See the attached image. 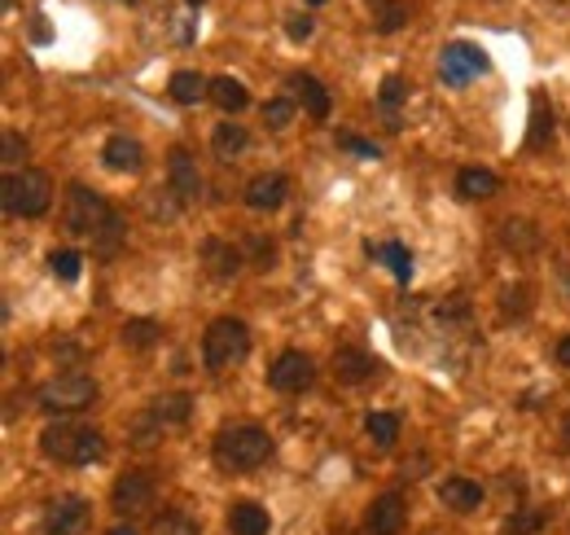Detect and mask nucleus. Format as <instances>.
Listing matches in <instances>:
<instances>
[{"label":"nucleus","mask_w":570,"mask_h":535,"mask_svg":"<svg viewBox=\"0 0 570 535\" xmlns=\"http://www.w3.org/2000/svg\"><path fill=\"white\" fill-rule=\"evenodd\" d=\"M211 452H215V465H219V469L246 474V469H259V465L272 456V435H268L263 426H250V421L224 426V430L215 435Z\"/></svg>","instance_id":"nucleus-1"},{"label":"nucleus","mask_w":570,"mask_h":535,"mask_svg":"<svg viewBox=\"0 0 570 535\" xmlns=\"http://www.w3.org/2000/svg\"><path fill=\"white\" fill-rule=\"evenodd\" d=\"M40 452L58 465H97L106 456V435L93 426H49L40 435Z\"/></svg>","instance_id":"nucleus-2"},{"label":"nucleus","mask_w":570,"mask_h":535,"mask_svg":"<svg viewBox=\"0 0 570 535\" xmlns=\"http://www.w3.org/2000/svg\"><path fill=\"white\" fill-rule=\"evenodd\" d=\"M0 202H5L10 215H23V219H40L49 206H54V185L45 171H5V185H0Z\"/></svg>","instance_id":"nucleus-3"},{"label":"nucleus","mask_w":570,"mask_h":535,"mask_svg":"<svg viewBox=\"0 0 570 535\" xmlns=\"http://www.w3.org/2000/svg\"><path fill=\"white\" fill-rule=\"evenodd\" d=\"M246 352H250V330H246V321L219 317V321L206 325V334H202V365H206L211 373H224L228 365H241Z\"/></svg>","instance_id":"nucleus-4"},{"label":"nucleus","mask_w":570,"mask_h":535,"mask_svg":"<svg viewBox=\"0 0 570 535\" xmlns=\"http://www.w3.org/2000/svg\"><path fill=\"white\" fill-rule=\"evenodd\" d=\"M97 400V382L88 378V373H58V378H49L45 387H40V408L45 413H84L88 404Z\"/></svg>","instance_id":"nucleus-5"},{"label":"nucleus","mask_w":570,"mask_h":535,"mask_svg":"<svg viewBox=\"0 0 570 535\" xmlns=\"http://www.w3.org/2000/svg\"><path fill=\"white\" fill-rule=\"evenodd\" d=\"M62 215H67V228H71L75 237H97V233L106 228V219L115 215V206H110L102 193H93L88 185H71Z\"/></svg>","instance_id":"nucleus-6"},{"label":"nucleus","mask_w":570,"mask_h":535,"mask_svg":"<svg viewBox=\"0 0 570 535\" xmlns=\"http://www.w3.org/2000/svg\"><path fill=\"white\" fill-rule=\"evenodd\" d=\"M312 378H317V360H312L308 352H295V347L281 352V356L268 365V387L281 391V395H299V391H308Z\"/></svg>","instance_id":"nucleus-7"},{"label":"nucleus","mask_w":570,"mask_h":535,"mask_svg":"<svg viewBox=\"0 0 570 535\" xmlns=\"http://www.w3.org/2000/svg\"><path fill=\"white\" fill-rule=\"evenodd\" d=\"M483 71H487V54H483L478 45H470V40L443 45V54H439V75H443V84L465 88V84L478 80Z\"/></svg>","instance_id":"nucleus-8"},{"label":"nucleus","mask_w":570,"mask_h":535,"mask_svg":"<svg viewBox=\"0 0 570 535\" xmlns=\"http://www.w3.org/2000/svg\"><path fill=\"white\" fill-rule=\"evenodd\" d=\"M154 500H158V487H154V478H150L145 469H128V474H119L115 487H110V504H115L123 518L145 513Z\"/></svg>","instance_id":"nucleus-9"},{"label":"nucleus","mask_w":570,"mask_h":535,"mask_svg":"<svg viewBox=\"0 0 570 535\" xmlns=\"http://www.w3.org/2000/svg\"><path fill=\"white\" fill-rule=\"evenodd\" d=\"M93 509L84 496H54L49 509H45V531L49 535H80L88 526Z\"/></svg>","instance_id":"nucleus-10"},{"label":"nucleus","mask_w":570,"mask_h":535,"mask_svg":"<svg viewBox=\"0 0 570 535\" xmlns=\"http://www.w3.org/2000/svg\"><path fill=\"white\" fill-rule=\"evenodd\" d=\"M404 522H408V504H404L400 491H382V496L369 504V513H365V531H369V535H400Z\"/></svg>","instance_id":"nucleus-11"},{"label":"nucleus","mask_w":570,"mask_h":535,"mask_svg":"<svg viewBox=\"0 0 570 535\" xmlns=\"http://www.w3.org/2000/svg\"><path fill=\"white\" fill-rule=\"evenodd\" d=\"M167 189H171V198H180V202H193L198 193H202V171H198V163H193V154L189 150H171V158H167Z\"/></svg>","instance_id":"nucleus-12"},{"label":"nucleus","mask_w":570,"mask_h":535,"mask_svg":"<svg viewBox=\"0 0 570 535\" xmlns=\"http://www.w3.org/2000/svg\"><path fill=\"white\" fill-rule=\"evenodd\" d=\"M202 268L215 277V282H233L241 273V250L224 237H206L202 241Z\"/></svg>","instance_id":"nucleus-13"},{"label":"nucleus","mask_w":570,"mask_h":535,"mask_svg":"<svg viewBox=\"0 0 570 535\" xmlns=\"http://www.w3.org/2000/svg\"><path fill=\"white\" fill-rule=\"evenodd\" d=\"M285 193H290V180H285L281 171H263V176H254V180L246 185V202H250L254 211H276V206L285 202Z\"/></svg>","instance_id":"nucleus-14"},{"label":"nucleus","mask_w":570,"mask_h":535,"mask_svg":"<svg viewBox=\"0 0 570 535\" xmlns=\"http://www.w3.org/2000/svg\"><path fill=\"white\" fill-rule=\"evenodd\" d=\"M290 93L304 102V110H308L312 119H330L334 102H330V88H325L317 75H290Z\"/></svg>","instance_id":"nucleus-15"},{"label":"nucleus","mask_w":570,"mask_h":535,"mask_svg":"<svg viewBox=\"0 0 570 535\" xmlns=\"http://www.w3.org/2000/svg\"><path fill=\"white\" fill-rule=\"evenodd\" d=\"M456 193L470 198V202H487L500 193V176L487 171V167H461L456 171Z\"/></svg>","instance_id":"nucleus-16"},{"label":"nucleus","mask_w":570,"mask_h":535,"mask_svg":"<svg viewBox=\"0 0 570 535\" xmlns=\"http://www.w3.org/2000/svg\"><path fill=\"white\" fill-rule=\"evenodd\" d=\"M439 500L452 509V513H474L483 504V487L474 478H443L439 483Z\"/></svg>","instance_id":"nucleus-17"},{"label":"nucleus","mask_w":570,"mask_h":535,"mask_svg":"<svg viewBox=\"0 0 570 535\" xmlns=\"http://www.w3.org/2000/svg\"><path fill=\"white\" fill-rule=\"evenodd\" d=\"M228 531H233V535H268V531H272V518H268L263 504L237 500V504L228 509Z\"/></svg>","instance_id":"nucleus-18"},{"label":"nucleus","mask_w":570,"mask_h":535,"mask_svg":"<svg viewBox=\"0 0 570 535\" xmlns=\"http://www.w3.org/2000/svg\"><path fill=\"white\" fill-rule=\"evenodd\" d=\"M102 158H106L110 171H141L145 150H141V141H132V136H110L106 150H102Z\"/></svg>","instance_id":"nucleus-19"},{"label":"nucleus","mask_w":570,"mask_h":535,"mask_svg":"<svg viewBox=\"0 0 570 535\" xmlns=\"http://www.w3.org/2000/svg\"><path fill=\"white\" fill-rule=\"evenodd\" d=\"M373 369H378V360L369 352H360V347H343L334 356V378L339 382H365V378H373Z\"/></svg>","instance_id":"nucleus-20"},{"label":"nucleus","mask_w":570,"mask_h":535,"mask_svg":"<svg viewBox=\"0 0 570 535\" xmlns=\"http://www.w3.org/2000/svg\"><path fill=\"white\" fill-rule=\"evenodd\" d=\"M167 93H171V102H180V106H198V102L211 93V80L198 75V71H176L171 84H167Z\"/></svg>","instance_id":"nucleus-21"},{"label":"nucleus","mask_w":570,"mask_h":535,"mask_svg":"<svg viewBox=\"0 0 570 535\" xmlns=\"http://www.w3.org/2000/svg\"><path fill=\"white\" fill-rule=\"evenodd\" d=\"M211 150H215L219 158H241V154L250 150V132L228 119V123H219V128L211 132Z\"/></svg>","instance_id":"nucleus-22"},{"label":"nucleus","mask_w":570,"mask_h":535,"mask_svg":"<svg viewBox=\"0 0 570 535\" xmlns=\"http://www.w3.org/2000/svg\"><path fill=\"white\" fill-rule=\"evenodd\" d=\"M369 254H373L378 263H387V268H391V273H395V282H400V286H408V277H413V254H408V246H404V241L369 246Z\"/></svg>","instance_id":"nucleus-23"},{"label":"nucleus","mask_w":570,"mask_h":535,"mask_svg":"<svg viewBox=\"0 0 570 535\" xmlns=\"http://www.w3.org/2000/svg\"><path fill=\"white\" fill-rule=\"evenodd\" d=\"M211 97H215V106H219L224 115H237V110L250 102V93H246L233 75H215V80H211Z\"/></svg>","instance_id":"nucleus-24"},{"label":"nucleus","mask_w":570,"mask_h":535,"mask_svg":"<svg viewBox=\"0 0 570 535\" xmlns=\"http://www.w3.org/2000/svg\"><path fill=\"white\" fill-rule=\"evenodd\" d=\"M158 338H163V325L150 321V317H132V321L123 325V343H128L132 352H150Z\"/></svg>","instance_id":"nucleus-25"},{"label":"nucleus","mask_w":570,"mask_h":535,"mask_svg":"<svg viewBox=\"0 0 570 535\" xmlns=\"http://www.w3.org/2000/svg\"><path fill=\"white\" fill-rule=\"evenodd\" d=\"M123 237H128V228H123V215L115 211V215L106 219V228L93 237V250H97V259H115V254L123 250Z\"/></svg>","instance_id":"nucleus-26"},{"label":"nucleus","mask_w":570,"mask_h":535,"mask_svg":"<svg viewBox=\"0 0 570 535\" xmlns=\"http://www.w3.org/2000/svg\"><path fill=\"white\" fill-rule=\"evenodd\" d=\"M150 408L163 417V426H180V421H189V408H193V400H189L185 391H167V395H158Z\"/></svg>","instance_id":"nucleus-27"},{"label":"nucleus","mask_w":570,"mask_h":535,"mask_svg":"<svg viewBox=\"0 0 570 535\" xmlns=\"http://www.w3.org/2000/svg\"><path fill=\"white\" fill-rule=\"evenodd\" d=\"M500 241L509 246V250H535V241H539V233L531 228V219H504L500 224Z\"/></svg>","instance_id":"nucleus-28"},{"label":"nucleus","mask_w":570,"mask_h":535,"mask_svg":"<svg viewBox=\"0 0 570 535\" xmlns=\"http://www.w3.org/2000/svg\"><path fill=\"white\" fill-rule=\"evenodd\" d=\"M365 435L378 443V448H391L400 439V417L395 413H369L365 417Z\"/></svg>","instance_id":"nucleus-29"},{"label":"nucleus","mask_w":570,"mask_h":535,"mask_svg":"<svg viewBox=\"0 0 570 535\" xmlns=\"http://www.w3.org/2000/svg\"><path fill=\"white\" fill-rule=\"evenodd\" d=\"M544 531V513L539 509H513L500 526V535H539Z\"/></svg>","instance_id":"nucleus-30"},{"label":"nucleus","mask_w":570,"mask_h":535,"mask_svg":"<svg viewBox=\"0 0 570 535\" xmlns=\"http://www.w3.org/2000/svg\"><path fill=\"white\" fill-rule=\"evenodd\" d=\"M150 535H202V531H198V522H193L189 513L167 509V513L154 518V531H150Z\"/></svg>","instance_id":"nucleus-31"},{"label":"nucleus","mask_w":570,"mask_h":535,"mask_svg":"<svg viewBox=\"0 0 570 535\" xmlns=\"http://www.w3.org/2000/svg\"><path fill=\"white\" fill-rule=\"evenodd\" d=\"M163 430H167L163 417L150 408V413H141V417L132 421V443H136V448H154V443L163 439Z\"/></svg>","instance_id":"nucleus-32"},{"label":"nucleus","mask_w":570,"mask_h":535,"mask_svg":"<svg viewBox=\"0 0 570 535\" xmlns=\"http://www.w3.org/2000/svg\"><path fill=\"white\" fill-rule=\"evenodd\" d=\"M531 299H535V295H531L526 282L504 286V290H500V312H504V317H526V312H531Z\"/></svg>","instance_id":"nucleus-33"},{"label":"nucleus","mask_w":570,"mask_h":535,"mask_svg":"<svg viewBox=\"0 0 570 535\" xmlns=\"http://www.w3.org/2000/svg\"><path fill=\"white\" fill-rule=\"evenodd\" d=\"M378 102H382V110H387V115H395V110L408 102V80L387 75V80H382V88H378Z\"/></svg>","instance_id":"nucleus-34"},{"label":"nucleus","mask_w":570,"mask_h":535,"mask_svg":"<svg viewBox=\"0 0 570 535\" xmlns=\"http://www.w3.org/2000/svg\"><path fill=\"white\" fill-rule=\"evenodd\" d=\"M548 132H553V110L544 106V97H535V106H531V136H526V145H531V150H539Z\"/></svg>","instance_id":"nucleus-35"},{"label":"nucleus","mask_w":570,"mask_h":535,"mask_svg":"<svg viewBox=\"0 0 570 535\" xmlns=\"http://www.w3.org/2000/svg\"><path fill=\"white\" fill-rule=\"evenodd\" d=\"M49 268H54V277H62V282H80V268L84 263H80L75 250L62 246V250H49Z\"/></svg>","instance_id":"nucleus-36"},{"label":"nucleus","mask_w":570,"mask_h":535,"mask_svg":"<svg viewBox=\"0 0 570 535\" xmlns=\"http://www.w3.org/2000/svg\"><path fill=\"white\" fill-rule=\"evenodd\" d=\"M290 119H295V102H285V97H276V102H268V106H263V123H268L272 132H281V128H290Z\"/></svg>","instance_id":"nucleus-37"},{"label":"nucleus","mask_w":570,"mask_h":535,"mask_svg":"<svg viewBox=\"0 0 570 535\" xmlns=\"http://www.w3.org/2000/svg\"><path fill=\"white\" fill-rule=\"evenodd\" d=\"M435 317H439L443 325H448V321H465V317H470V299H465V295H456V299L439 304V312H435Z\"/></svg>","instance_id":"nucleus-38"},{"label":"nucleus","mask_w":570,"mask_h":535,"mask_svg":"<svg viewBox=\"0 0 570 535\" xmlns=\"http://www.w3.org/2000/svg\"><path fill=\"white\" fill-rule=\"evenodd\" d=\"M404 19H408V10L400 5V0H391V5L378 14V32H395V27H404Z\"/></svg>","instance_id":"nucleus-39"},{"label":"nucleus","mask_w":570,"mask_h":535,"mask_svg":"<svg viewBox=\"0 0 570 535\" xmlns=\"http://www.w3.org/2000/svg\"><path fill=\"white\" fill-rule=\"evenodd\" d=\"M339 145H347V150H352V154H360V158H378V154H382L373 141H365V136H352V132H339Z\"/></svg>","instance_id":"nucleus-40"},{"label":"nucleus","mask_w":570,"mask_h":535,"mask_svg":"<svg viewBox=\"0 0 570 535\" xmlns=\"http://www.w3.org/2000/svg\"><path fill=\"white\" fill-rule=\"evenodd\" d=\"M19 158H27V141L19 132H5V167L19 171Z\"/></svg>","instance_id":"nucleus-41"},{"label":"nucleus","mask_w":570,"mask_h":535,"mask_svg":"<svg viewBox=\"0 0 570 535\" xmlns=\"http://www.w3.org/2000/svg\"><path fill=\"white\" fill-rule=\"evenodd\" d=\"M285 32H290V40H308L312 36V19L304 14V19H290V23H285Z\"/></svg>","instance_id":"nucleus-42"},{"label":"nucleus","mask_w":570,"mask_h":535,"mask_svg":"<svg viewBox=\"0 0 570 535\" xmlns=\"http://www.w3.org/2000/svg\"><path fill=\"white\" fill-rule=\"evenodd\" d=\"M557 365H561V369H570V334L557 343Z\"/></svg>","instance_id":"nucleus-43"},{"label":"nucleus","mask_w":570,"mask_h":535,"mask_svg":"<svg viewBox=\"0 0 570 535\" xmlns=\"http://www.w3.org/2000/svg\"><path fill=\"white\" fill-rule=\"evenodd\" d=\"M561 439H566V443H570V413H566V417H561Z\"/></svg>","instance_id":"nucleus-44"},{"label":"nucleus","mask_w":570,"mask_h":535,"mask_svg":"<svg viewBox=\"0 0 570 535\" xmlns=\"http://www.w3.org/2000/svg\"><path fill=\"white\" fill-rule=\"evenodd\" d=\"M110 535H136V531H132V526H115Z\"/></svg>","instance_id":"nucleus-45"},{"label":"nucleus","mask_w":570,"mask_h":535,"mask_svg":"<svg viewBox=\"0 0 570 535\" xmlns=\"http://www.w3.org/2000/svg\"><path fill=\"white\" fill-rule=\"evenodd\" d=\"M189 5H193V10H198V5H206V0H189Z\"/></svg>","instance_id":"nucleus-46"},{"label":"nucleus","mask_w":570,"mask_h":535,"mask_svg":"<svg viewBox=\"0 0 570 535\" xmlns=\"http://www.w3.org/2000/svg\"><path fill=\"white\" fill-rule=\"evenodd\" d=\"M308 5H325V0H308Z\"/></svg>","instance_id":"nucleus-47"}]
</instances>
